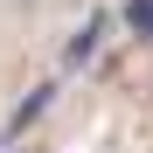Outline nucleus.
<instances>
[{
  "label": "nucleus",
  "instance_id": "nucleus-1",
  "mask_svg": "<svg viewBox=\"0 0 153 153\" xmlns=\"http://www.w3.org/2000/svg\"><path fill=\"white\" fill-rule=\"evenodd\" d=\"M125 21H132V28H146V42H153V0H132V7H125Z\"/></svg>",
  "mask_w": 153,
  "mask_h": 153
}]
</instances>
